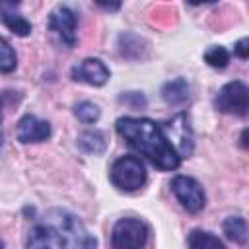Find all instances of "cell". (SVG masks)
Wrapping results in <instances>:
<instances>
[{
	"instance_id": "6da1fadb",
	"label": "cell",
	"mask_w": 249,
	"mask_h": 249,
	"mask_svg": "<svg viewBox=\"0 0 249 249\" xmlns=\"http://www.w3.org/2000/svg\"><path fill=\"white\" fill-rule=\"evenodd\" d=\"M97 239L86 224L64 208L43 214L29 230L25 249H95Z\"/></svg>"
},
{
	"instance_id": "7a4b0ae2",
	"label": "cell",
	"mask_w": 249,
	"mask_h": 249,
	"mask_svg": "<svg viewBox=\"0 0 249 249\" xmlns=\"http://www.w3.org/2000/svg\"><path fill=\"white\" fill-rule=\"evenodd\" d=\"M117 134L140 156H144L160 171H173L181 165V158L173 150L161 123L146 117H121L115 123Z\"/></svg>"
},
{
	"instance_id": "3957f363",
	"label": "cell",
	"mask_w": 249,
	"mask_h": 249,
	"mask_svg": "<svg viewBox=\"0 0 249 249\" xmlns=\"http://www.w3.org/2000/svg\"><path fill=\"white\" fill-rule=\"evenodd\" d=\"M109 179L115 189L123 193H134L146 185L148 173L144 161L136 156H121L109 169Z\"/></svg>"
},
{
	"instance_id": "277c9868",
	"label": "cell",
	"mask_w": 249,
	"mask_h": 249,
	"mask_svg": "<svg viewBox=\"0 0 249 249\" xmlns=\"http://www.w3.org/2000/svg\"><path fill=\"white\" fill-rule=\"evenodd\" d=\"M150 239V228L140 218H121L111 230V247L113 249H146Z\"/></svg>"
},
{
	"instance_id": "5b68a950",
	"label": "cell",
	"mask_w": 249,
	"mask_h": 249,
	"mask_svg": "<svg viewBox=\"0 0 249 249\" xmlns=\"http://www.w3.org/2000/svg\"><path fill=\"white\" fill-rule=\"evenodd\" d=\"M214 105L220 113L245 119L247 109H249V88L239 80L228 82L226 86H222L218 89V93L214 97Z\"/></svg>"
},
{
	"instance_id": "8992f818",
	"label": "cell",
	"mask_w": 249,
	"mask_h": 249,
	"mask_svg": "<svg viewBox=\"0 0 249 249\" xmlns=\"http://www.w3.org/2000/svg\"><path fill=\"white\" fill-rule=\"evenodd\" d=\"M171 187V193L175 195V198L179 200V204L191 212V214H196L200 212L204 206H206V195H204V189L202 185L195 179V177H189V175H175L169 183Z\"/></svg>"
},
{
	"instance_id": "52a82bcc",
	"label": "cell",
	"mask_w": 249,
	"mask_h": 249,
	"mask_svg": "<svg viewBox=\"0 0 249 249\" xmlns=\"http://www.w3.org/2000/svg\"><path fill=\"white\" fill-rule=\"evenodd\" d=\"M161 126H163V130L167 134V140L171 142L173 150L177 152V156L181 160L189 158L193 154V148H195V136H193L189 115L187 113H177L169 121L161 123Z\"/></svg>"
},
{
	"instance_id": "ba28073f",
	"label": "cell",
	"mask_w": 249,
	"mask_h": 249,
	"mask_svg": "<svg viewBox=\"0 0 249 249\" xmlns=\"http://www.w3.org/2000/svg\"><path fill=\"white\" fill-rule=\"evenodd\" d=\"M47 25L58 37V41L64 47H68V49L76 47V43H78V31H76L78 29V16L68 6H62V4L54 6L49 14Z\"/></svg>"
},
{
	"instance_id": "9c48e42d",
	"label": "cell",
	"mask_w": 249,
	"mask_h": 249,
	"mask_svg": "<svg viewBox=\"0 0 249 249\" xmlns=\"http://www.w3.org/2000/svg\"><path fill=\"white\" fill-rule=\"evenodd\" d=\"M70 76H72L74 82L88 84V86H93V88H101L109 82L111 72H109V68L105 66V62L101 58L89 56V58H84L82 62H78L76 66H72Z\"/></svg>"
},
{
	"instance_id": "30bf717a",
	"label": "cell",
	"mask_w": 249,
	"mask_h": 249,
	"mask_svg": "<svg viewBox=\"0 0 249 249\" xmlns=\"http://www.w3.org/2000/svg\"><path fill=\"white\" fill-rule=\"evenodd\" d=\"M16 136L21 144H37V142H45L51 136V123L43 121L31 113L23 115L18 121V128H16Z\"/></svg>"
},
{
	"instance_id": "8fae6325",
	"label": "cell",
	"mask_w": 249,
	"mask_h": 249,
	"mask_svg": "<svg viewBox=\"0 0 249 249\" xmlns=\"http://www.w3.org/2000/svg\"><path fill=\"white\" fill-rule=\"evenodd\" d=\"M0 19L18 37H27L31 33V23L19 12V2H0Z\"/></svg>"
},
{
	"instance_id": "7c38bea8",
	"label": "cell",
	"mask_w": 249,
	"mask_h": 249,
	"mask_svg": "<svg viewBox=\"0 0 249 249\" xmlns=\"http://www.w3.org/2000/svg\"><path fill=\"white\" fill-rule=\"evenodd\" d=\"M161 97L169 105H183L191 97V86L185 78H173L161 86Z\"/></svg>"
},
{
	"instance_id": "4fadbf2b",
	"label": "cell",
	"mask_w": 249,
	"mask_h": 249,
	"mask_svg": "<svg viewBox=\"0 0 249 249\" xmlns=\"http://www.w3.org/2000/svg\"><path fill=\"white\" fill-rule=\"evenodd\" d=\"M76 144L84 154H89V156H101L107 150V140H105L103 132H99V130L80 132L76 138Z\"/></svg>"
},
{
	"instance_id": "5bb4252c",
	"label": "cell",
	"mask_w": 249,
	"mask_h": 249,
	"mask_svg": "<svg viewBox=\"0 0 249 249\" xmlns=\"http://www.w3.org/2000/svg\"><path fill=\"white\" fill-rule=\"evenodd\" d=\"M222 230L230 241L239 245L247 243V222L243 216H228L222 224Z\"/></svg>"
},
{
	"instance_id": "9a60e30c",
	"label": "cell",
	"mask_w": 249,
	"mask_h": 249,
	"mask_svg": "<svg viewBox=\"0 0 249 249\" xmlns=\"http://www.w3.org/2000/svg\"><path fill=\"white\" fill-rule=\"evenodd\" d=\"M189 249H226L222 239L206 230H193L187 237Z\"/></svg>"
},
{
	"instance_id": "2e32d148",
	"label": "cell",
	"mask_w": 249,
	"mask_h": 249,
	"mask_svg": "<svg viewBox=\"0 0 249 249\" xmlns=\"http://www.w3.org/2000/svg\"><path fill=\"white\" fill-rule=\"evenodd\" d=\"M18 66V54L14 47L0 35V74H10Z\"/></svg>"
},
{
	"instance_id": "e0dca14e",
	"label": "cell",
	"mask_w": 249,
	"mask_h": 249,
	"mask_svg": "<svg viewBox=\"0 0 249 249\" xmlns=\"http://www.w3.org/2000/svg\"><path fill=\"white\" fill-rule=\"evenodd\" d=\"M74 115H76L82 123L93 124V123L99 121L101 111H99V107H97L95 103H91V101H80V103L74 105Z\"/></svg>"
},
{
	"instance_id": "ac0fdd59",
	"label": "cell",
	"mask_w": 249,
	"mask_h": 249,
	"mask_svg": "<svg viewBox=\"0 0 249 249\" xmlns=\"http://www.w3.org/2000/svg\"><path fill=\"white\" fill-rule=\"evenodd\" d=\"M204 60L212 68H226L228 62H230V53H228V49H224L220 45H214L204 53Z\"/></svg>"
},
{
	"instance_id": "d6986e66",
	"label": "cell",
	"mask_w": 249,
	"mask_h": 249,
	"mask_svg": "<svg viewBox=\"0 0 249 249\" xmlns=\"http://www.w3.org/2000/svg\"><path fill=\"white\" fill-rule=\"evenodd\" d=\"M119 101L128 105V107H132V109H144L146 107V97H144L142 91H123Z\"/></svg>"
},
{
	"instance_id": "ffe728a7",
	"label": "cell",
	"mask_w": 249,
	"mask_h": 249,
	"mask_svg": "<svg viewBox=\"0 0 249 249\" xmlns=\"http://www.w3.org/2000/svg\"><path fill=\"white\" fill-rule=\"evenodd\" d=\"M233 53H235L241 60H245V58L249 56V39H247V37L239 39V41L235 43V47H233Z\"/></svg>"
},
{
	"instance_id": "44dd1931",
	"label": "cell",
	"mask_w": 249,
	"mask_h": 249,
	"mask_svg": "<svg viewBox=\"0 0 249 249\" xmlns=\"http://www.w3.org/2000/svg\"><path fill=\"white\" fill-rule=\"evenodd\" d=\"M6 95H8V93H0V123H2V119H4V99H6Z\"/></svg>"
},
{
	"instance_id": "7402d4cb",
	"label": "cell",
	"mask_w": 249,
	"mask_h": 249,
	"mask_svg": "<svg viewBox=\"0 0 249 249\" xmlns=\"http://www.w3.org/2000/svg\"><path fill=\"white\" fill-rule=\"evenodd\" d=\"M245 136H247V128L243 130V134H241V146L243 148H247V142H245Z\"/></svg>"
},
{
	"instance_id": "603a6c76",
	"label": "cell",
	"mask_w": 249,
	"mask_h": 249,
	"mask_svg": "<svg viewBox=\"0 0 249 249\" xmlns=\"http://www.w3.org/2000/svg\"><path fill=\"white\" fill-rule=\"evenodd\" d=\"M2 146H4V132L0 130V150H2Z\"/></svg>"
},
{
	"instance_id": "cb8c5ba5",
	"label": "cell",
	"mask_w": 249,
	"mask_h": 249,
	"mask_svg": "<svg viewBox=\"0 0 249 249\" xmlns=\"http://www.w3.org/2000/svg\"><path fill=\"white\" fill-rule=\"evenodd\" d=\"M0 249H4V241L2 239H0Z\"/></svg>"
}]
</instances>
